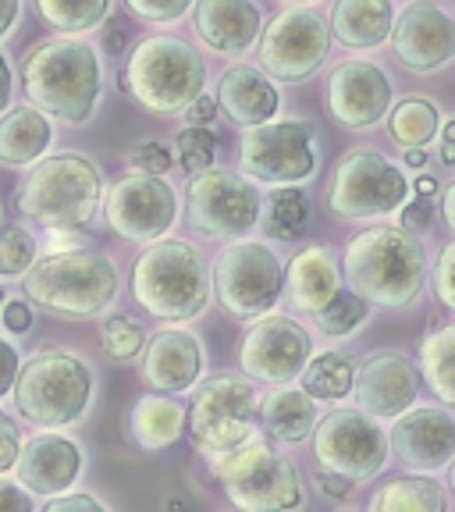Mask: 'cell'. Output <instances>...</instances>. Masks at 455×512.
I'll return each instance as SVG.
<instances>
[{
    "label": "cell",
    "instance_id": "1",
    "mask_svg": "<svg viewBox=\"0 0 455 512\" xmlns=\"http://www.w3.org/2000/svg\"><path fill=\"white\" fill-rule=\"evenodd\" d=\"M22 89L29 104L64 125H86L104 96L100 50L79 36H50L22 57Z\"/></svg>",
    "mask_w": 455,
    "mask_h": 512
},
{
    "label": "cell",
    "instance_id": "2",
    "mask_svg": "<svg viewBox=\"0 0 455 512\" xmlns=\"http://www.w3.org/2000/svg\"><path fill=\"white\" fill-rule=\"evenodd\" d=\"M352 296L367 306L406 310L427 285V249L399 224H377L352 235L338 260Z\"/></svg>",
    "mask_w": 455,
    "mask_h": 512
},
{
    "label": "cell",
    "instance_id": "3",
    "mask_svg": "<svg viewBox=\"0 0 455 512\" xmlns=\"http://www.w3.org/2000/svg\"><path fill=\"white\" fill-rule=\"evenodd\" d=\"M207 86L200 50L182 36L157 32L132 47L118 75V89L153 118H178Z\"/></svg>",
    "mask_w": 455,
    "mask_h": 512
},
{
    "label": "cell",
    "instance_id": "4",
    "mask_svg": "<svg viewBox=\"0 0 455 512\" xmlns=\"http://www.w3.org/2000/svg\"><path fill=\"white\" fill-rule=\"evenodd\" d=\"M104 200L100 168L82 153H50L36 160L18 189V214L43 232H82Z\"/></svg>",
    "mask_w": 455,
    "mask_h": 512
},
{
    "label": "cell",
    "instance_id": "5",
    "mask_svg": "<svg viewBox=\"0 0 455 512\" xmlns=\"http://www.w3.org/2000/svg\"><path fill=\"white\" fill-rule=\"evenodd\" d=\"M132 299L150 317L185 324L210 306V267L185 239H157L132 264Z\"/></svg>",
    "mask_w": 455,
    "mask_h": 512
},
{
    "label": "cell",
    "instance_id": "6",
    "mask_svg": "<svg viewBox=\"0 0 455 512\" xmlns=\"http://www.w3.org/2000/svg\"><path fill=\"white\" fill-rule=\"evenodd\" d=\"M22 278L25 299L64 320H89L104 313L118 299L121 285L114 260L96 249L36 256V264Z\"/></svg>",
    "mask_w": 455,
    "mask_h": 512
},
{
    "label": "cell",
    "instance_id": "7",
    "mask_svg": "<svg viewBox=\"0 0 455 512\" xmlns=\"http://www.w3.org/2000/svg\"><path fill=\"white\" fill-rule=\"evenodd\" d=\"M217 484L239 512H296L303 509V477L296 463L281 456L260 434L246 438L239 448L207 459Z\"/></svg>",
    "mask_w": 455,
    "mask_h": 512
},
{
    "label": "cell",
    "instance_id": "8",
    "mask_svg": "<svg viewBox=\"0 0 455 512\" xmlns=\"http://www.w3.org/2000/svg\"><path fill=\"white\" fill-rule=\"evenodd\" d=\"M11 395L18 416L32 427H68L93 402V367L72 352H36L18 367Z\"/></svg>",
    "mask_w": 455,
    "mask_h": 512
},
{
    "label": "cell",
    "instance_id": "9",
    "mask_svg": "<svg viewBox=\"0 0 455 512\" xmlns=\"http://www.w3.org/2000/svg\"><path fill=\"white\" fill-rule=\"evenodd\" d=\"M285 264L267 242L239 239L217 253L210 267V292L235 320H260L281 303Z\"/></svg>",
    "mask_w": 455,
    "mask_h": 512
},
{
    "label": "cell",
    "instance_id": "10",
    "mask_svg": "<svg viewBox=\"0 0 455 512\" xmlns=\"http://www.w3.org/2000/svg\"><path fill=\"white\" fill-rule=\"evenodd\" d=\"M264 196L249 178L228 168H207L185 182V221L214 242L249 239L260 224Z\"/></svg>",
    "mask_w": 455,
    "mask_h": 512
},
{
    "label": "cell",
    "instance_id": "11",
    "mask_svg": "<svg viewBox=\"0 0 455 512\" xmlns=\"http://www.w3.org/2000/svg\"><path fill=\"white\" fill-rule=\"evenodd\" d=\"M409 200V178L402 164L381 150H352L331 171L328 210L338 221L388 217Z\"/></svg>",
    "mask_w": 455,
    "mask_h": 512
},
{
    "label": "cell",
    "instance_id": "12",
    "mask_svg": "<svg viewBox=\"0 0 455 512\" xmlns=\"http://www.w3.org/2000/svg\"><path fill=\"white\" fill-rule=\"evenodd\" d=\"M256 406H260V392L253 381L228 374L210 377L192 395L185 431L207 459L224 456L256 434Z\"/></svg>",
    "mask_w": 455,
    "mask_h": 512
},
{
    "label": "cell",
    "instance_id": "13",
    "mask_svg": "<svg viewBox=\"0 0 455 512\" xmlns=\"http://www.w3.org/2000/svg\"><path fill=\"white\" fill-rule=\"evenodd\" d=\"M313 438V459L320 470H331L349 484H367L388 466V431L363 409H331L320 416Z\"/></svg>",
    "mask_w": 455,
    "mask_h": 512
},
{
    "label": "cell",
    "instance_id": "14",
    "mask_svg": "<svg viewBox=\"0 0 455 512\" xmlns=\"http://www.w3.org/2000/svg\"><path fill=\"white\" fill-rule=\"evenodd\" d=\"M313 121H267L242 132L239 175L264 185H299L317 175Z\"/></svg>",
    "mask_w": 455,
    "mask_h": 512
},
{
    "label": "cell",
    "instance_id": "15",
    "mask_svg": "<svg viewBox=\"0 0 455 512\" xmlns=\"http://www.w3.org/2000/svg\"><path fill=\"white\" fill-rule=\"evenodd\" d=\"M331 54L328 18L317 8H285L260 32V72L278 82H303Z\"/></svg>",
    "mask_w": 455,
    "mask_h": 512
},
{
    "label": "cell",
    "instance_id": "16",
    "mask_svg": "<svg viewBox=\"0 0 455 512\" xmlns=\"http://www.w3.org/2000/svg\"><path fill=\"white\" fill-rule=\"evenodd\" d=\"M104 217L111 232L125 242H150L164 239L178 221V192L168 178L153 175H128L107 189Z\"/></svg>",
    "mask_w": 455,
    "mask_h": 512
},
{
    "label": "cell",
    "instance_id": "17",
    "mask_svg": "<svg viewBox=\"0 0 455 512\" xmlns=\"http://www.w3.org/2000/svg\"><path fill=\"white\" fill-rule=\"evenodd\" d=\"M310 352V331L299 320L267 313V317L253 320V328L242 335L239 370L246 374V381L281 388V384H292L303 374Z\"/></svg>",
    "mask_w": 455,
    "mask_h": 512
},
{
    "label": "cell",
    "instance_id": "18",
    "mask_svg": "<svg viewBox=\"0 0 455 512\" xmlns=\"http://www.w3.org/2000/svg\"><path fill=\"white\" fill-rule=\"evenodd\" d=\"M324 104H328V114L342 128L363 132V128H374L388 118V111L395 104V89L381 64L342 61L328 75Z\"/></svg>",
    "mask_w": 455,
    "mask_h": 512
},
{
    "label": "cell",
    "instance_id": "19",
    "mask_svg": "<svg viewBox=\"0 0 455 512\" xmlns=\"http://www.w3.org/2000/svg\"><path fill=\"white\" fill-rule=\"evenodd\" d=\"M388 456H395L409 473L448 470L455 456V416L448 406H413L395 416L388 434Z\"/></svg>",
    "mask_w": 455,
    "mask_h": 512
},
{
    "label": "cell",
    "instance_id": "20",
    "mask_svg": "<svg viewBox=\"0 0 455 512\" xmlns=\"http://www.w3.org/2000/svg\"><path fill=\"white\" fill-rule=\"evenodd\" d=\"M388 43L409 72H441L455 57V22L434 0H413L409 8L399 11V22H392Z\"/></svg>",
    "mask_w": 455,
    "mask_h": 512
},
{
    "label": "cell",
    "instance_id": "21",
    "mask_svg": "<svg viewBox=\"0 0 455 512\" xmlns=\"http://www.w3.org/2000/svg\"><path fill=\"white\" fill-rule=\"evenodd\" d=\"M352 395L360 399V409L374 420H395L420 399V374L416 363L402 352H374L363 363H356Z\"/></svg>",
    "mask_w": 455,
    "mask_h": 512
},
{
    "label": "cell",
    "instance_id": "22",
    "mask_svg": "<svg viewBox=\"0 0 455 512\" xmlns=\"http://www.w3.org/2000/svg\"><path fill=\"white\" fill-rule=\"evenodd\" d=\"M82 448L75 438L57 431L32 434L29 441H22L15 459V477L32 498H57L64 491H72V484L82 477Z\"/></svg>",
    "mask_w": 455,
    "mask_h": 512
},
{
    "label": "cell",
    "instance_id": "23",
    "mask_svg": "<svg viewBox=\"0 0 455 512\" xmlns=\"http://www.w3.org/2000/svg\"><path fill=\"white\" fill-rule=\"evenodd\" d=\"M203 377V345L185 328H160L146 338L143 381L153 395H182Z\"/></svg>",
    "mask_w": 455,
    "mask_h": 512
},
{
    "label": "cell",
    "instance_id": "24",
    "mask_svg": "<svg viewBox=\"0 0 455 512\" xmlns=\"http://www.w3.org/2000/svg\"><path fill=\"white\" fill-rule=\"evenodd\" d=\"M192 29L214 54H246L260 32L264 11L256 0H192Z\"/></svg>",
    "mask_w": 455,
    "mask_h": 512
},
{
    "label": "cell",
    "instance_id": "25",
    "mask_svg": "<svg viewBox=\"0 0 455 512\" xmlns=\"http://www.w3.org/2000/svg\"><path fill=\"white\" fill-rule=\"evenodd\" d=\"M342 288V267H338V253L324 242L299 249L285 267V285L281 296L296 313H317L338 296Z\"/></svg>",
    "mask_w": 455,
    "mask_h": 512
},
{
    "label": "cell",
    "instance_id": "26",
    "mask_svg": "<svg viewBox=\"0 0 455 512\" xmlns=\"http://www.w3.org/2000/svg\"><path fill=\"white\" fill-rule=\"evenodd\" d=\"M217 114L232 121L239 128H256L274 121L281 107L278 86L267 79L256 64H232L228 72H221L214 93Z\"/></svg>",
    "mask_w": 455,
    "mask_h": 512
},
{
    "label": "cell",
    "instance_id": "27",
    "mask_svg": "<svg viewBox=\"0 0 455 512\" xmlns=\"http://www.w3.org/2000/svg\"><path fill=\"white\" fill-rule=\"evenodd\" d=\"M392 22V0H335L328 32L331 40H338L349 50H377L392 36Z\"/></svg>",
    "mask_w": 455,
    "mask_h": 512
},
{
    "label": "cell",
    "instance_id": "28",
    "mask_svg": "<svg viewBox=\"0 0 455 512\" xmlns=\"http://www.w3.org/2000/svg\"><path fill=\"white\" fill-rule=\"evenodd\" d=\"M54 143V125L43 111L32 104L8 107L0 118V164L11 168H32L36 160L47 157Z\"/></svg>",
    "mask_w": 455,
    "mask_h": 512
},
{
    "label": "cell",
    "instance_id": "29",
    "mask_svg": "<svg viewBox=\"0 0 455 512\" xmlns=\"http://www.w3.org/2000/svg\"><path fill=\"white\" fill-rule=\"evenodd\" d=\"M256 420H260V427H264L274 441L299 445V441L310 438V431L317 427L320 413H317V402H313L303 388L281 384V388H274V392L260 395Z\"/></svg>",
    "mask_w": 455,
    "mask_h": 512
},
{
    "label": "cell",
    "instance_id": "30",
    "mask_svg": "<svg viewBox=\"0 0 455 512\" xmlns=\"http://www.w3.org/2000/svg\"><path fill=\"white\" fill-rule=\"evenodd\" d=\"M128 431L146 452H164L185 431V406L168 395H143L128 413Z\"/></svg>",
    "mask_w": 455,
    "mask_h": 512
},
{
    "label": "cell",
    "instance_id": "31",
    "mask_svg": "<svg viewBox=\"0 0 455 512\" xmlns=\"http://www.w3.org/2000/svg\"><path fill=\"white\" fill-rule=\"evenodd\" d=\"M370 512H448V491L427 473H402L374 491Z\"/></svg>",
    "mask_w": 455,
    "mask_h": 512
},
{
    "label": "cell",
    "instance_id": "32",
    "mask_svg": "<svg viewBox=\"0 0 455 512\" xmlns=\"http://www.w3.org/2000/svg\"><path fill=\"white\" fill-rule=\"evenodd\" d=\"M416 374L427 377V388L438 395L441 406H452L455 402V328L452 324H438V328L424 335Z\"/></svg>",
    "mask_w": 455,
    "mask_h": 512
},
{
    "label": "cell",
    "instance_id": "33",
    "mask_svg": "<svg viewBox=\"0 0 455 512\" xmlns=\"http://www.w3.org/2000/svg\"><path fill=\"white\" fill-rule=\"evenodd\" d=\"M352 377H356V360L345 356V352L331 349V352L313 356V360H306L299 381H303V392L310 395L313 402L335 406V402L352 395Z\"/></svg>",
    "mask_w": 455,
    "mask_h": 512
},
{
    "label": "cell",
    "instance_id": "34",
    "mask_svg": "<svg viewBox=\"0 0 455 512\" xmlns=\"http://www.w3.org/2000/svg\"><path fill=\"white\" fill-rule=\"evenodd\" d=\"M441 128V107L427 96H409L399 100L388 111V132L399 146L406 150H427V143H434Z\"/></svg>",
    "mask_w": 455,
    "mask_h": 512
},
{
    "label": "cell",
    "instance_id": "35",
    "mask_svg": "<svg viewBox=\"0 0 455 512\" xmlns=\"http://www.w3.org/2000/svg\"><path fill=\"white\" fill-rule=\"evenodd\" d=\"M114 0H36L40 18L57 36H82L107 22Z\"/></svg>",
    "mask_w": 455,
    "mask_h": 512
},
{
    "label": "cell",
    "instance_id": "36",
    "mask_svg": "<svg viewBox=\"0 0 455 512\" xmlns=\"http://www.w3.org/2000/svg\"><path fill=\"white\" fill-rule=\"evenodd\" d=\"M267 210H260V221L267 217V232L281 242H296L310 221V203L296 185H278L271 196H264Z\"/></svg>",
    "mask_w": 455,
    "mask_h": 512
},
{
    "label": "cell",
    "instance_id": "37",
    "mask_svg": "<svg viewBox=\"0 0 455 512\" xmlns=\"http://www.w3.org/2000/svg\"><path fill=\"white\" fill-rule=\"evenodd\" d=\"M370 317V306L360 296H352L349 288H338V296L331 299L324 310L313 313L317 331H324L328 338H345L356 328H363V320Z\"/></svg>",
    "mask_w": 455,
    "mask_h": 512
},
{
    "label": "cell",
    "instance_id": "38",
    "mask_svg": "<svg viewBox=\"0 0 455 512\" xmlns=\"http://www.w3.org/2000/svg\"><path fill=\"white\" fill-rule=\"evenodd\" d=\"M40 256V242L29 228L0 224V278H22Z\"/></svg>",
    "mask_w": 455,
    "mask_h": 512
},
{
    "label": "cell",
    "instance_id": "39",
    "mask_svg": "<svg viewBox=\"0 0 455 512\" xmlns=\"http://www.w3.org/2000/svg\"><path fill=\"white\" fill-rule=\"evenodd\" d=\"M214 157H217V139L210 128H196V125H185L175 139V160L182 164V171L189 175H200V171L214 168Z\"/></svg>",
    "mask_w": 455,
    "mask_h": 512
},
{
    "label": "cell",
    "instance_id": "40",
    "mask_svg": "<svg viewBox=\"0 0 455 512\" xmlns=\"http://www.w3.org/2000/svg\"><path fill=\"white\" fill-rule=\"evenodd\" d=\"M100 342H104V352L111 356V360H132V356H139L146 345L143 324L132 317L114 313V317H107L104 324H100Z\"/></svg>",
    "mask_w": 455,
    "mask_h": 512
},
{
    "label": "cell",
    "instance_id": "41",
    "mask_svg": "<svg viewBox=\"0 0 455 512\" xmlns=\"http://www.w3.org/2000/svg\"><path fill=\"white\" fill-rule=\"evenodd\" d=\"M125 8L146 25H178L192 11V0H125Z\"/></svg>",
    "mask_w": 455,
    "mask_h": 512
},
{
    "label": "cell",
    "instance_id": "42",
    "mask_svg": "<svg viewBox=\"0 0 455 512\" xmlns=\"http://www.w3.org/2000/svg\"><path fill=\"white\" fill-rule=\"evenodd\" d=\"M175 164L171 150L164 143H143L136 150L128 153V171L132 175H153V178H164Z\"/></svg>",
    "mask_w": 455,
    "mask_h": 512
},
{
    "label": "cell",
    "instance_id": "43",
    "mask_svg": "<svg viewBox=\"0 0 455 512\" xmlns=\"http://www.w3.org/2000/svg\"><path fill=\"white\" fill-rule=\"evenodd\" d=\"M452 271H455V246L448 242L438 256V267H434V296H438L441 310H455V281H452Z\"/></svg>",
    "mask_w": 455,
    "mask_h": 512
},
{
    "label": "cell",
    "instance_id": "44",
    "mask_svg": "<svg viewBox=\"0 0 455 512\" xmlns=\"http://www.w3.org/2000/svg\"><path fill=\"white\" fill-rule=\"evenodd\" d=\"M434 224V200H424V196H416V200H406L399 207V228L409 235L416 232H427Z\"/></svg>",
    "mask_w": 455,
    "mask_h": 512
},
{
    "label": "cell",
    "instance_id": "45",
    "mask_svg": "<svg viewBox=\"0 0 455 512\" xmlns=\"http://www.w3.org/2000/svg\"><path fill=\"white\" fill-rule=\"evenodd\" d=\"M18 448H22V431H18L15 416L0 409V477L15 470Z\"/></svg>",
    "mask_w": 455,
    "mask_h": 512
},
{
    "label": "cell",
    "instance_id": "46",
    "mask_svg": "<svg viewBox=\"0 0 455 512\" xmlns=\"http://www.w3.org/2000/svg\"><path fill=\"white\" fill-rule=\"evenodd\" d=\"M36 512H111V509L96 495H89V491H64V495L50 498V502Z\"/></svg>",
    "mask_w": 455,
    "mask_h": 512
},
{
    "label": "cell",
    "instance_id": "47",
    "mask_svg": "<svg viewBox=\"0 0 455 512\" xmlns=\"http://www.w3.org/2000/svg\"><path fill=\"white\" fill-rule=\"evenodd\" d=\"M0 512H36V502L22 484L0 477Z\"/></svg>",
    "mask_w": 455,
    "mask_h": 512
},
{
    "label": "cell",
    "instance_id": "48",
    "mask_svg": "<svg viewBox=\"0 0 455 512\" xmlns=\"http://www.w3.org/2000/svg\"><path fill=\"white\" fill-rule=\"evenodd\" d=\"M0 317H4V328L11 335H25L32 328V306L25 299H4V313Z\"/></svg>",
    "mask_w": 455,
    "mask_h": 512
},
{
    "label": "cell",
    "instance_id": "49",
    "mask_svg": "<svg viewBox=\"0 0 455 512\" xmlns=\"http://www.w3.org/2000/svg\"><path fill=\"white\" fill-rule=\"evenodd\" d=\"M18 367H22V356H18V349L11 342H4V338H0V399L11 392Z\"/></svg>",
    "mask_w": 455,
    "mask_h": 512
},
{
    "label": "cell",
    "instance_id": "50",
    "mask_svg": "<svg viewBox=\"0 0 455 512\" xmlns=\"http://www.w3.org/2000/svg\"><path fill=\"white\" fill-rule=\"evenodd\" d=\"M185 118H189V125H196V128H207L210 121L217 118V104H214V96L210 93H200L196 100H192L189 107H185Z\"/></svg>",
    "mask_w": 455,
    "mask_h": 512
},
{
    "label": "cell",
    "instance_id": "51",
    "mask_svg": "<svg viewBox=\"0 0 455 512\" xmlns=\"http://www.w3.org/2000/svg\"><path fill=\"white\" fill-rule=\"evenodd\" d=\"M317 484H320V491L328 498H345L352 491V484L345 477H338V473H331V470H317Z\"/></svg>",
    "mask_w": 455,
    "mask_h": 512
},
{
    "label": "cell",
    "instance_id": "52",
    "mask_svg": "<svg viewBox=\"0 0 455 512\" xmlns=\"http://www.w3.org/2000/svg\"><path fill=\"white\" fill-rule=\"evenodd\" d=\"M18 18H22V0H0V40L15 32Z\"/></svg>",
    "mask_w": 455,
    "mask_h": 512
},
{
    "label": "cell",
    "instance_id": "53",
    "mask_svg": "<svg viewBox=\"0 0 455 512\" xmlns=\"http://www.w3.org/2000/svg\"><path fill=\"white\" fill-rule=\"evenodd\" d=\"M11 96H15V72H11L8 57L0 54V114L11 107Z\"/></svg>",
    "mask_w": 455,
    "mask_h": 512
},
{
    "label": "cell",
    "instance_id": "54",
    "mask_svg": "<svg viewBox=\"0 0 455 512\" xmlns=\"http://www.w3.org/2000/svg\"><path fill=\"white\" fill-rule=\"evenodd\" d=\"M413 189H416V196H424V200H434V196H438L441 185H438V178L427 175V171H424V175H416Z\"/></svg>",
    "mask_w": 455,
    "mask_h": 512
},
{
    "label": "cell",
    "instance_id": "55",
    "mask_svg": "<svg viewBox=\"0 0 455 512\" xmlns=\"http://www.w3.org/2000/svg\"><path fill=\"white\" fill-rule=\"evenodd\" d=\"M441 207H445V224L455 228V185H448V189L441 192Z\"/></svg>",
    "mask_w": 455,
    "mask_h": 512
},
{
    "label": "cell",
    "instance_id": "56",
    "mask_svg": "<svg viewBox=\"0 0 455 512\" xmlns=\"http://www.w3.org/2000/svg\"><path fill=\"white\" fill-rule=\"evenodd\" d=\"M104 50H111V54H121V50H125V32L121 29H111L104 36Z\"/></svg>",
    "mask_w": 455,
    "mask_h": 512
},
{
    "label": "cell",
    "instance_id": "57",
    "mask_svg": "<svg viewBox=\"0 0 455 512\" xmlns=\"http://www.w3.org/2000/svg\"><path fill=\"white\" fill-rule=\"evenodd\" d=\"M402 168H427V150H406Z\"/></svg>",
    "mask_w": 455,
    "mask_h": 512
},
{
    "label": "cell",
    "instance_id": "58",
    "mask_svg": "<svg viewBox=\"0 0 455 512\" xmlns=\"http://www.w3.org/2000/svg\"><path fill=\"white\" fill-rule=\"evenodd\" d=\"M164 509H168V512H185V502H182V498H168V502H164Z\"/></svg>",
    "mask_w": 455,
    "mask_h": 512
},
{
    "label": "cell",
    "instance_id": "59",
    "mask_svg": "<svg viewBox=\"0 0 455 512\" xmlns=\"http://www.w3.org/2000/svg\"><path fill=\"white\" fill-rule=\"evenodd\" d=\"M281 4H292V8H310V4H317V0H281Z\"/></svg>",
    "mask_w": 455,
    "mask_h": 512
},
{
    "label": "cell",
    "instance_id": "60",
    "mask_svg": "<svg viewBox=\"0 0 455 512\" xmlns=\"http://www.w3.org/2000/svg\"><path fill=\"white\" fill-rule=\"evenodd\" d=\"M0 306H4V285H0Z\"/></svg>",
    "mask_w": 455,
    "mask_h": 512
},
{
    "label": "cell",
    "instance_id": "61",
    "mask_svg": "<svg viewBox=\"0 0 455 512\" xmlns=\"http://www.w3.org/2000/svg\"><path fill=\"white\" fill-rule=\"evenodd\" d=\"M345 512H363V509H345Z\"/></svg>",
    "mask_w": 455,
    "mask_h": 512
}]
</instances>
